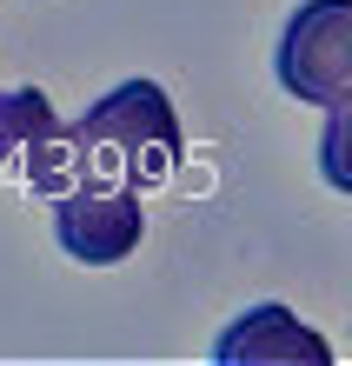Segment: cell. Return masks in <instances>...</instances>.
<instances>
[{
    "label": "cell",
    "instance_id": "1",
    "mask_svg": "<svg viewBox=\"0 0 352 366\" xmlns=\"http://www.w3.org/2000/svg\"><path fill=\"white\" fill-rule=\"evenodd\" d=\"M180 167V120L153 80H120L60 134L47 127L27 147V187L40 200L54 193H140L173 180Z\"/></svg>",
    "mask_w": 352,
    "mask_h": 366
},
{
    "label": "cell",
    "instance_id": "2",
    "mask_svg": "<svg viewBox=\"0 0 352 366\" xmlns=\"http://www.w3.org/2000/svg\"><path fill=\"white\" fill-rule=\"evenodd\" d=\"M279 87L313 107L352 100V0H306L279 27Z\"/></svg>",
    "mask_w": 352,
    "mask_h": 366
},
{
    "label": "cell",
    "instance_id": "3",
    "mask_svg": "<svg viewBox=\"0 0 352 366\" xmlns=\"http://www.w3.org/2000/svg\"><path fill=\"white\" fill-rule=\"evenodd\" d=\"M213 366H339L333 360V340L319 327H306L293 307L279 300H259V307L233 313L213 340Z\"/></svg>",
    "mask_w": 352,
    "mask_h": 366
},
{
    "label": "cell",
    "instance_id": "4",
    "mask_svg": "<svg viewBox=\"0 0 352 366\" xmlns=\"http://www.w3.org/2000/svg\"><path fill=\"white\" fill-rule=\"evenodd\" d=\"M140 233H146L140 193H54V240L67 260L114 267L140 247Z\"/></svg>",
    "mask_w": 352,
    "mask_h": 366
},
{
    "label": "cell",
    "instance_id": "5",
    "mask_svg": "<svg viewBox=\"0 0 352 366\" xmlns=\"http://www.w3.org/2000/svg\"><path fill=\"white\" fill-rule=\"evenodd\" d=\"M54 127V107L40 87H20V94H0V160L7 154H27V147Z\"/></svg>",
    "mask_w": 352,
    "mask_h": 366
}]
</instances>
